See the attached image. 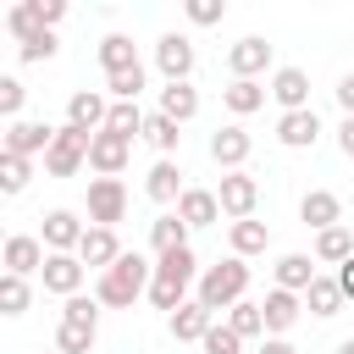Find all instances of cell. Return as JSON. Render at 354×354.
<instances>
[{
  "label": "cell",
  "mask_w": 354,
  "mask_h": 354,
  "mask_svg": "<svg viewBox=\"0 0 354 354\" xmlns=\"http://www.w3.org/2000/svg\"><path fill=\"white\" fill-rule=\"evenodd\" d=\"M199 348H205V354H243V337H238L227 321H216V326L205 332V343H199Z\"/></svg>",
  "instance_id": "ab89813d"
},
{
  "label": "cell",
  "mask_w": 354,
  "mask_h": 354,
  "mask_svg": "<svg viewBox=\"0 0 354 354\" xmlns=\"http://www.w3.org/2000/svg\"><path fill=\"white\" fill-rule=\"evenodd\" d=\"M6 28H11V39H17V44H28V39H39V33H55V28H44L39 0H17V6L6 11Z\"/></svg>",
  "instance_id": "d4e9b609"
},
{
  "label": "cell",
  "mask_w": 354,
  "mask_h": 354,
  "mask_svg": "<svg viewBox=\"0 0 354 354\" xmlns=\"http://www.w3.org/2000/svg\"><path fill=\"white\" fill-rule=\"evenodd\" d=\"M260 315H266V337H288V326L299 321V293L271 288V293L260 299Z\"/></svg>",
  "instance_id": "ffe728a7"
},
{
  "label": "cell",
  "mask_w": 354,
  "mask_h": 354,
  "mask_svg": "<svg viewBox=\"0 0 354 354\" xmlns=\"http://www.w3.org/2000/svg\"><path fill=\"white\" fill-rule=\"evenodd\" d=\"M266 66H271V44H266L260 33H249V39H238V44L227 50V72H232V77H254V83H260Z\"/></svg>",
  "instance_id": "2e32d148"
},
{
  "label": "cell",
  "mask_w": 354,
  "mask_h": 354,
  "mask_svg": "<svg viewBox=\"0 0 354 354\" xmlns=\"http://www.w3.org/2000/svg\"><path fill=\"white\" fill-rule=\"evenodd\" d=\"M315 277H321L315 271V254H282L277 260V288H288V293H310Z\"/></svg>",
  "instance_id": "83f0119b"
},
{
  "label": "cell",
  "mask_w": 354,
  "mask_h": 354,
  "mask_svg": "<svg viewBox=\"0 0 354 354\" xmlns=\"http://www.w3.org/2000/svg\"><path fill=\"white\" fill-rule=\"evenodd\" d=\"M166 326H171V337H177V343H205V332L216 326V315H210L199 299H188V304H183V310L166 321Z\"/></svg>",
  "instance_id": "7402d4cb"
},
{
  "label": "cell",
  "mask_w": 354,
  "mask_h": 354,
  "mask_svg": "<svg viewBox=\"0 0 354 354\" xmlns=\"http://www.w3.org/2000/svg\"><path fill=\"white\" fill-rule=\"evenodd\" d=\"M315 138H321V116H315V105H310V111H288V116H277V144H282V149H315Z\"/></svg>",
  "instance_id": "d6986e66"
},
{
  "label": "cell",
  "mask_w": 354,
  "mask_h": 354,
  "mask_svg": "<svg viewBox=\"0 0 354 354\" xmlns=\"http://www.w3.org/2000/svg\"><path fill=\"white\" fill-rule=\"evenodd\" d=\"M188 232H194V227H188V221H183L177 210H171V216H155V221H149V243H155V254L188 249Z\"/></svg>",
  "instance_id": "f546056e"
},
{
  "label": "cell",
  "mask_w": 354,
  "mask_h": 354,
  "mask_svg": "<svg viewBox=\"0 0 354 354\" xmlns=\"http://www.w3.org/2000/svg\"><path fill=\"white\" fill-rule=\"evenodd\" d=\"M94 337H100L94 326H77V321H61V326H55V354H88V348H94Z\"/></svg>",
  "instance_id": "8d00e7d4"
},
{
  "label": "cell",
  "mask_w": 354,
  "mask_h": 354,
  "mask_svg": "<svg viewBox=\"0 0 354 354\" xmlns=\"http://www.w3.org/2000/svg\"><path fill=\"white\" fill-rule=\"evenodd\" d=\"M144 116L149 111H138V105H111V116H105V133H116V138H144Z\"/></svg>",
  "instance_id": "836d02e7"
},
{
  "label": "cell",
  "mask_w": 354,
  "mask_h": 354,
  "mask_svg": "<svg viewBox=\"0 0 354 354\" xmlns=\"http://www.w3.org/2000/svg\"><path fill=\"white\" fill-rule=\"evenodd\" d=\"M177 216H183L188 227H216V216H221L216 188H188V194L177 199Z\"/></svg>",
  "instance_id": "cb8c5ba5"
},
{
  "label": "cell",
  "mask_w": 354,
  "mask_h": 354,
  "mask_svg": "<svg viewBox=\"0 0 354 354\" xmlns=\"http://www.w3.org/2000/svg\"><path fill=\"white\" fill-rule=\"evenodd\" d=\"M122 254H127V249L116 243V227H88V232H83V243H77V260H83L94 277H105Z\"/></svg>",
  "instance_id": "30bf717a"
},
{
  "label": "cell",
  "mask_w": 354,
  "mask_h": 354,
  "mask_svg": "<svg viewBox=\"0 0 354 354\" xmlns=\"http://www.w3.org/2000/svg\"><path fill=\"white\" fill-rule=\"evenodd\" d=\"M299 221H304L310 232H326V227H343V199H337L332 188H310V194L299 199Z\"/></svg>",
  "instance_id": "9a60e30c"
},
{
  "label": "cell",
  "mask_w": 354,
  "mask_h": 354,
  "mask_svg": "<svg viewBox=\"0 0 354 354\" xmlns=\"http://www.w3.org/2000/svg\"><path fill=\"white\" fill-rule=\"evenodd\" d=\"M249 149H254V138H249L238 122H227V127H216V133H210V160H216L221 171H243Z\"/></svg>",
  "instance_id": "4fadbf2b"
},
{
  "label": "cell",
  "mask_w": 354,
  "mask_h": 354,
  "mask_svg": "<svg viewBox=\"0 0 354 354\" xmlns=\"http://www.w3.org/2000/svg\"><path fill=\"white\" fill-rule=\"evenodd\" d=\"M83 232H88V227L77 221V210H66V205H61V210H44V232H39V238H44L50 254H77Z\"/></svg>",
  "instance_id": "9c48e42d"
},
{
  "label": "cell",
  "mask_w": 354,
  "mask_h": 354,
  "mask_svg": "<svg viewBox=\"0 0 354 354\" xmlns=\"http://www.w3.org/2000/svg\"><path fill=\"white\" fill-rule=\"evenodd\" d=\"M39 354H44V348H39Z\"/></svg>",
  "instance_id": "f907efd6"
},
{
  "label": "cell",
  "mask_w": 354,
  "mask_h": 354,
  "mask_svg": "<svg viewBox=\"0 0 354 354\" xmlns=\"http://www.w3.org/2000/svg\"><path fill=\"white\" fill-rule=\"evenodd\" d=\"M337 354H354V337H343V343H337Z\"/></svg>",
  "instance_id": "681fc988"
},
{
  "label": "cell",
  "mask_w": 354,
  "mask_h": 354,
  "mask_svg": "<svg viewBox=\"0 0 354 354\" xmlns=\"http://www.w3.org/2000/svg\"><path fill=\"white\" fill-rule=\"evenodd\" d=\"M0 260H6L11 277H33V271H44L50 249H44V238H33V232H11L6 249H0Z\"/></svg>",
  "instance_id": "8fae6325"
},
{
  "label": "cell",
  "mask_w": 354,
  "mask_h": 354,
  "mask_svg": "<svg viewBox=\"0 0 354 354\" xmlns=\"http://www.w3.org/2000/svg\"><path fill=\"white\" fill-rule=\"evenodd\" d=\"M243 293H249V260L227 254V260H216V266H205V271H199V293H194V299L216 315V310L243 304Z\"/></svg>",
  "instance_id": "3957f363"
},
{
  "label": "cell",
  "mask_w": 354,
  "mask_h": 354,
  "mask_svg": "<svg viewBox=\"0 0 354 354\" xmlns=\"http://www.w3.org/2000/svg\"><path fill=\"white\" fill-rule=\"evenodd\" d=\"M105 116H111V100L94 94V88H77L66 100V127H83V133H105Z\"/></svg>",
  "instance_id": "ac0fdd59"
},
{
  "label": "cell",
  "mask_w": 354,
  "mask_h": 354,
  "mask_svg": "<svg viewBox=\"0 0 354 354\" xmlns=\"http://www.w3.org/2000/svg\"><path fill=\"white\" fill-rule=\"evenodd\" d=\"M100 66H105V77H116V72H133V66H144V61H138V50H133L127 33H105V39H100Z\"/></svg>",
  "instance_id": "484cf974"
},
{
  "label": "cell",
  "mask_w": 354,
  "mask_h": 354,
  "mask_svg": "<svg viewBox=\"0 0 354 354\" xmlns=\"http://www.w3.org/2000/svg\"><path fill=\"white\" fill-rule=\"evenodd\" d=\"M127 216V188L122 177H94L88 183V227H116Z\"/></svg>",
  "instance_id": "5b68a950"
},
{
  "label": "cell",
  "mask_w": 354,
  "mask_h": 354,
  "mask_svg": "<svg viewBox=\"0 0 354 354\" xmlns=\"http://www.w3.org/2000/svg\"><path fill=\"white\" fill-rule=\"evenodd\" d=\"M183 11H188V22H194V28H216V22L227 17V0H188Z\"/></svg>",
  "instance_id": "60d3db41"
},
{
  "label": "cell",
  "mask_w": 354,
  "mask_h": 354,
  "mask_svg": "<svg viewBox=\"0 0 354 354\" xmlns=\"http://www.w3.org/2000/svg\"><path fill=\"white\" fill-rule=\"evenodd\" d=\"M39 277H44V293H61V299H77V293H83V282H88V266H83L77 254H50Z\"/></svg>",
  "instance_id": "7c38bea8"
},
{
  "label": "cell",
  "mask_w": 354,
  "mask_h": 354,
  "mask_svg": "<svg viewBox=\"0 0 354 354\" xmlns=\"http://www.w3.org/2000/svg\"><path fill=\"white\" fill-rule=\"evenodd\" d=\"M33 183V160L28 155H6L0 149V194H22Z\"/></svg>",
  "instance_id": "e575fe53"
},
{
  "label": "cell",
  "mask_w": 354,
  "mask_h": 354,
  "mask_svg": "<svg viewBox=\"0 0 354 354\" xmlns=\"http://www.w3.org/2000/svg\"><path fill=\"white\" fill-rule=\"evenodd\" d=\"M271 100L282 105V116L288 111H310V77H304V66H277L271 72Z\"/></svg>",
  "instance_id": "e0dca14e"
},
{
  "label": "cell",
  "mask_w": 354,
  "mask_h": 354,
  "mask_svg": "<svg viewBox=\"0 0 354 354\" xmlns=\"http://www.w3.org/2000/svg\"><path fill=\"white\" fill-rule=\"evenodd\" d=\"M266 94H271L266 83H254V77H232V83L221 88V105H227L232 116H254V111L266 105Z\"/></svg>",
  "instance_id": "603a6c76"
},
{
  "label": "cell",
  "mask_w": 354,
  "mask_h": 354,
  "mask_svg": "<svg viewBox=\"0 0 354 354\" xmlns=\"http://www.w3.org/2000/svg\"><path fill=\"white\" fill-rule=\"evenodd\" d=\"M144 194L155 199V205H177L188 188H183V166L177 160H155L149 166V177H144Z\"/></svg>",
  "instance_id": "44dd1931"
},
{
  "label": "cell",
  "mask_w": 354,
  "mask_h": 354,
  "mask_svg": "<svg viewBox=\"0 0 354 354\" xmlns=\"http://www.w3.org/2000/svg\"><path fill=\"white\" fill-rule=\"evenodd\" d=\"M22 77H0V116H11L17 122V111H22Z\"/></svg>",
  "instance_id": "7bdbcfd3"
},
{
  "label": "cell",
  "mask_w": 354,
  "mask_h": 354,
  "mask_svg": "<svg viewBox=\"0 0 354 354\" xmlns=\"http://www.w3.org/2000/svg\"><path fill=\"white\" fill-rule=\"evenodd\" d=\"M127 160H133V144H127V138H116V133H94V144H88V171H100V177H122Z\"/></svg>",
  "instance_id": "5bb4252c"
},
{
  "label": "cell",
  "mask_w": 354,
  "mask_h": 354,
  "mask_svg": "<svg viewBox=\"0 0 354 354\" xmlns=\"http://www.w3.org/2000/svg\"><path fill=\"white\" fill-rule=\"evenodd\" d=\"M216 199H221V216H232V221H249V216H254V205H260V183H254L249 171H221V188H216Z\"/></svg>",
  "instance_id": "52a82bcc"
},
{
  "label": "cell",
  "mask_w": 354,
  "mask_h": 354,
  "mask_svg": "<svg viewBox=\"0 0 354 354\" xmlns=\"http://www.w3.org/2000/svg\"><path fill=\"white\" fill-rule=\"evenodd\" d=\"M199 277V254L194 249H171V254H155V282H149V304L155 310H183L188 304V288Z\"/></svg>",
  "instance_id": "6da1fadb"
},
{
  "label": "cell",
  "mask_w": 354,
  "mask_h": 354,
  "mask_svg": "<svg viewBox=\"0 0 354 354\" xmlns=\"http://www.w3.org/2000/svg\"><path fill=\"white\" fill-rule=\"evenodd\" d=\"M343 260H354V232L348 227L315 232V266H343Z\"/></svg>",
  "instance_id": "4dcf8cb0"
},
{
  "label": "cell",
  "mask_w": 354,
  "mask_h": 354,
  "mask_svg": "<svg viewBox=\"0 0 354 354\" xmlns=\"http://www.w3.org/2000/svg\"><path fill=\"white\" fill-rule=\"evenodd\" d=\"M50 144H55V127H50V122H28V116H17V122H6V144H0V149H6V155H28V160H33V155L44 160Z\"/></svg>",
  "instance_id": "8992f818"
},
{
  "label": "cell",
  "mask_w": 354,
  "mask_h": 354,
  "mask_svg": "<svg viewBox=\"0 0 354 354\" xmlns=\"http://www.w3.org/2000/svg\"><path fill=\"white\" fill-rule=\"evenodd\" d=\"M337 288H343V299H354V260L337 266Z\"/></svg>",
  "instance_id": "7dc6e473"
},
{
  "label": "cell",
  "mask_w": 354,
  "mask_h": 354,
  "mask_svg": "<svg viewBox=\"0 0 354 354\" xmlns=\"http://www.w3.org/2000/svg\"><path fill=\"white\" fill-rule=\"evenodd\" d=\"M100 310H105V304H100L94 293H77V299L61 304V321H77V326H94V332H100Z\"/></svg>",
  "instance_id": "f35d334b"
},
{
  "label": "cell",
  "mask_w": 354,
  "mask_h": 354,
  "mask_svg": "<svg viewBox=\"0 0 354 354\" xmlns=\"http://www.w3.org/2000/svg\"><path fill=\"white\" fill-rule=\"evenodd\" d=\"M88 144H94V133H83V127H55V144H50V155H44V171H50V177H72L77 166H88Z\"/></svg>",
  "instance_id": "277c9868"
},
{
  "label": "cell",
  "mask_w": 354,
  "mask_h": 354,
  "mask_svg": "<svg viewBox=\"0 0 354 354\" xmlns=\"http://www.w3.org/2000/svg\"><path fill=\"white\" fill-rule=\"evenodd\" d=\"M227 326H232L243 343H249V337H266V315H260V304H254V299L232 304V310H227Z\"/></svg>",
  "instance_id": "d590c367"
},
{
  "label": "cell",
  "mask_w": 354,
  "mask_h": 354,
  "mask_svg": "<svg viewBox=\"0 0 354 354\" xmlns=\"http://www.w3.org/2000/svg\"><path fill=\"white\" fill-rule=\"evenodd\" d=\"M144 144H155V149H160V160H171V155H177V144H183V122H171V116L149 111V116H144Z\"/></svg>",
  "instance_id": "f1b7e54d"
},
{
  "label": "cell",
  "mask_w": 354,
  "mask_h": 354,
  "mask_svg": "<svg viewBox=\"0 0 354 354\" xmlns=\"http://www.w3.org/2000/svg\"><path fill=\"white\" fill-rule=\"evenodd\" d=\"M194 61H199V55H194V44H188L183 33H160V39H155V66H160L166 83H188V77H194Z\"/></svg>",
  "instance_id": "ba28073f"
},
{
  "label": "cell",
  "mask_w": 354,
  "mask_h": 354,
  "mask_svg": "<svg viewBox=\"0 0 354 354\" xmlns=\"http://www.w3.org/2000/svg\"><path fill=\"white\" fill-rule=\"evenodd\" d=\"M304 304H310V315H337L343 310V288H337V277H315L310 282V293H304Z\"/></svg>",
  "instance_id": "d6a6232c"
},
{
  "label": "cell",
  "mask_w": 354,
  "mask_h": 354,
  "mask_svg": "<svg viewBox=\"0 0 354 354\" xmlns=\"http://www.w3.org/2000/svg\"><path fill=\"white\" fill-rule=\"evenodd\" d=\"M28 299H33V293H28V277H11V271H6V277H0V315H22Z\"/></svg>",
  "instance_id": "74e56055"
},
{
  "label": "cell",
  "mask_w": 354,
  "mask_h": 354,
  "mask_svg": "<svg viewBox=\"0 0 354 354\" xmlns=\"http://www.w3.org/2000/svg\"><path fill=\"white\" fill-rule=\"evenodd\" d=\"M55 50H61V39H55V33H39V39L17 44V55H22L28 66H39V61H55Z\"/></svg>",
  "instance_id": "b9f144b4"
},
{
  "label": "cell",
  "mask_w": 354,
  "mask_h": 354,
  "mask_svg": "<svg viewBox=\"0 0 354 354\" xmlns=\"http://www.w3.org/2000/svg\"><path fill=\"white\" fill-rule=\"evenodd\" d=\"M155 111L171 116V122H194V116H199V88H194V83H166Z\"/></svg>",
  "instance_id": "4316f807"
},
{
  "label": "cell",
  "mask_w": 354,
  "mask_h": 354,
  "mask_svg": "<svg viewBox=\"0 0 354 354\" xmlns=\"http://www.w3.org/2000/svg\"><path fill=\"white\" fill-rule=\"evenodd\" d=\"M149 282H155V266L144 260V254H122L105 277H94V299L105 304V310H133V299L138 293H149Z\"/></svg>",
  "instance_id": "7a4b0ae2"
},
{
  "label": "cell",
  "mask_w": 354,
  "mask_h": 354,
  "mask_svg": "<svg viewBox=\"0 0 354 354\" xmlns=\"http://www.w3.org/2000/svg\"><path fill=\"white\" fill-rule=\"evenodd\" d=\"M337 149L354 160V116H343V127H337Z\"/></svg>",
  "instance_id": "bcb514c9"
},
{
  "label": "cell",
  "mask_w": 354,
  "mask_h": 354,
  "mask_svg": "<svg viewBox=\"0 0 354 354\" xmlns=\"http://www.w3.org/2000/svg\"><path fill=\"white\" fill-rule=\"evenodd\" d=\"M260 354H299V348H293L288 337H266V343H260Z\"/></svg>",
  "instance_id": "c3c4849f"
},
{
  "label": "cell",
  "mask_w": 354,
  "mask_h": 354,
  "mask_svg": "<svg viewBox=\"0 0 354 354\" xmlns=\"http://www.w3.org/2000/svg\"><path fill=\"white\" fill-rule=\"evenodd\" d=\"M39 11H44V28H55L66 17V0H39Z\"/></svg>",
  "instance_id": "f6af8a7d"
},
{
  "label": "cell",
  "mask_w": 354,
  "mask_h": 354,
  "mask_svg": "<svg viewBox=\"0 0 354 354\" xmlns=\"http://www.w3.org/2000/svg\"><path fill=\"white\" fill-rule=\"evenodd\" d=\"M227 238H232V254H238V260H249V254H266V243H271L266 221H254V216H249V221H232V232H227Z\"/></svg>",
  "instance_id": "1f68e13d"
},
{
  "label": "cell",
  "mask_w": 354,
  "mask_h": 354,
  "mask_svg": "<svg viewBox=\"0 0 354 354\" xmlns=\"http://www.w3.org/2000/svg\"><path fill=\"white\" fill-rule=\"evenodd\" d=\"M332 94H337V105H343V116H354V72H343Z\"/></svg>",
  "instance_id": "ee69618b"
}]
</instances>
